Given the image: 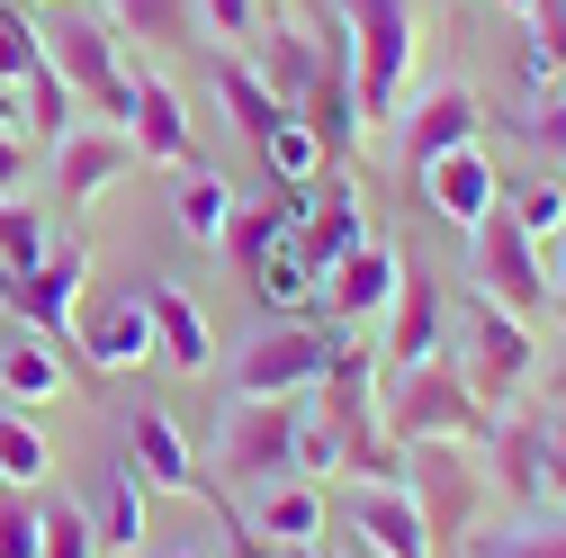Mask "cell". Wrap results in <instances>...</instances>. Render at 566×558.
Returning a JSON list of instances; mask_svg holds the SVG:
<instances>
[{"label": "cell", "mask_w": 566, "mask_h": 558, "mask_svg": "<svg viewBox=\"0 0 566 558\" xmlns=\"http://www.w3.org/2000/svg\"><path fill=\"white\" fill-rule=\"evenodd\" d=\"M476 298H494L504 316H539V307H557V270L539 261V244L504 217V207H494V217L476 226Z\"/></svg>", "instance_id": "cell-8"}, {"label": "cell", "mask_w": 566, "mask_h": 558, "mask_svg": "<svg viewBox=\"0 0 566 558\" xmlns=\"http://www.w3.org/2000/svg\"><path fill=\"white\" fill-rule=\"evenodd\" d=\"M513 126H522V145H539L548 163H566V100H531V108H513Z\"/></svg>", "instance_id": "cell-40"}, {"label": "cell", "mask_w": 566, "mask_h": 558, "mask_svg": "<svg viewBox=\"0 0 566 558\" xmlns=\"http://www.w3.org/2000/svg\"><path fill=\"white\" fill-rule=\"evenodd\" d=\"M126 163H135V135L126 126H73L54 145V198L63 207H91L108 180H126Z\"/></svg>", "instance_id": "cell-12"}, {"label": "cell", "mask_w": 566, "mask_h": 558, "mask_svg": "<svg viewBox=\"0 0 566 558\" xmlns=\"http://www.w3.org/2000/svg\"><path fill=\"white\" fill-rule=\"evenodd\" d=\"M441 324H450L441 279L405 270V279H396V307H387V361H396V370H413V361H441Z\"/></svg>", "instance_id": "cell-17"}, {"label": "cell", "mask_w": 566, "mask_h": 558, "mask_svg": "<svg viewBox=\"0 0 566 558\" xmlns=\"http://www.w3.org/2000/svg\"><path fill=\"white\" fill-rule=\"evenodd\" d=\"M485 442H494V477H504V496L513 505H548V486H539V424H531V414L513 405Z\"/></svg>", "instance_id": "cell-28"}, {"label": "cell", "mask_w": 566, "mask_h": 558, "mask_svg": "<svg viewBox=\"0 0 566 558\" xmlns=\"http://www.w3.org/2000/svg\"><path fill=\"white\" fill-rule=\"evenodd\" d=\"M82 279H91V252L82 244H54L19 289H10V316L28 324V333H73V316H82Z\"/></svg>", "instance_id": "cell-9"}, {"label": "cell", "mask_w": 566, "mask_h": 558, "mask_svg": "<svg viewBox=\"0 0 566 558\" xmlns=\"http://www.w3.org/2000/svg\"><path fill=\"white\" fill-rule=\"evenodd\" d=\"M0 198H28V145H19V126H0Z\"/></svg>", "instance_id": "cell-41"}, {"label": "cell", "mask_w": 566, "mask_h": 558, "mask_svg": "<svg viewBox=\"0 0 566 558\" xmlns=\"http://www.w3.org/2000/svg\"><path fill=\"white\" fill-rule=\"evenodd\" d=\"M217 100H226V117H234V126L252 135V145H261V135L279 126V100L261 91V73H252L243 54H226V63H217Z\"/></svg>", "instance_id": "cell-32"}, {"label": "cell", "mask_w": 566, "mask_h": 558, "mask_svg": "<svg viewBox=\"0 0 566 558\" xmlns=\"http://www.w3.org/2000/svg\"><path fill=\"white\" fill-rule=\"evenodd\" d=\"M0 388H10V405L63 396V361L45 352V333H10V342H0Z\"/></svg>", "instance_id": "cell-29"}, {"label": "cell", "mask_w": 566, "mask_h": 558, "mask_svg": "<svg viewBox=\"0 0 566 558\" xmlns=\"http://www.w3.org/2000/svg\"><path fill=\"white\" fill-rule=\"evenodd\" d=\"M252 73H261V91H270L279 108H306V91H315V73H324V54H315L306 28H261Z\"/></svg>", "instance_id": "cell-22"}, {"label": "cell", "mask_w": 566, "mask_h": 558, "mask_svg": "<svg viewBox=\"0 0 566 558\" xmlns=\"http://www.w3.org/2000/svg\"><path fill=\"white\" fill-rule=\"evenodd\" d=\"M350 558H360V549H350Z\"/></svg>", "instance_id": "cell-50"}, {"label": "cell", "mask_w": 566, "mask_h": 558, "mask_svg": "<svg viewBox=\"0 0 566 558\" xmlns=\"http://www.w3.org/2000/svg\"><path fill=\"white\" fill-rule=\"evenodd\" d=\"M171 226H180V244H226V226H234V180H217V172H189V163H180Z\"/></svg>", "instance_id": "cell-25"}, {"label": "cell", "mask_w": 566, "mask_h": 558, "mask_svg": "<svg viewBox=\"0 0 566 558\" xmlns=\"http://www.w3.org/2000/svg\"><path fill=\"white\" fill-rule=\"evenodd\" d=\"M557 405H566V370H557Z\"/></svg>", "instance_id": "cell-46"}, {"label": "cell", "mask_w": 566, "mask_h": 558, "mask_svg": "<svg viewBox=\"0 0 566 558\" xmlns=\"http://www.w3.org/2000/svg\"><path fill=\"white\" fill-rule=\"evenodd\" d=\"M45 10H54V0H45Z\"/></svg>", "instance_id": "cell-49"}, {"label": "cell", "mask_w": 566, "mask_h": 558, "mask_svg": "<svg viewBox=\"0 0 566 558\" xmlns=\"http://www.w3.org/2000/svg\"><path fill=\"white\" fill-rule=\"evenodd\" d=\"M350 244H369V226H360V189H350L342 172H324L315 198H306V217H297V252H306L315 270H333Z\"/></svg>", "instance_id": "cell-19"}, {"label": "cell", "mask_w": 566, "mask_h": 558, "mask_svg": "<svg viewBox=\"0 0 566 558\" xmlns=\"http://www.w3.org/2000/svg\"><path fill=\"white\" fill-rule=\"evenodd\" d=\"M324 486L315 477H270V496L252 505V540L261 549H315L324 540Z\"/></svg>", "instance_id": "cell-21"}, {"label": "cell", "mask_w": 566, "mask_h": 558, "mask_svg": "<svg viewBox=\"0 0 566 558\" xmlns=\"http://www.w3.org/2000/svg\"><path fill=\"white\" fill-rule=\"evenodd\" d=\"M145 558H198V549H145Z\"/></svg>", "instance_id": "cell-43"}, {"label": "cell", "mask_w": 566, "mask_h": 558, "mask_svg": "<svg viewBox=\"0 0 566 558\" xmlns=\"http://www.w3.org/2000/svg\"><path fill=\"white\" fill-rule=\"evenodd\" d=\"M126 135L154 163H189V108H180V91L163 73H126Z\"/></svg>", "instance_id": "cell-18"}, {"label": "cell", "mask_w": 566, "mask_h": 558, "mask_svg": "<svg viewBox=\"0 0 566 558\" xmlns=\"http://www.w3.org/2000/svg\"><path fill=\"white\" fill-rule=\"evenodd\" d=\"M261 163H270V180L279 189H306V180H324V135H315V117L306 108H279V126L261 135Z\"/></svg>", "instance_id": "cell-24"}, {"label": "cell", "mask_w": 566, "mask_h": 558, "mask_svg": "<svg viewBox=\"0 0 566 558\" xmlns=\"http://www.w3.org/2000/svg\"><path fill=\"white\" fill-rule=\"evenodd\" d=\"M261 10H270V0H261Z\"/></svg>", "instance_id": "cell-51"}, {"label": "cell", "mask_w": 566, "mask_h": 558, "mask_svg": "<svg viewBox=\"0 0 566 558\" xmlns=\"http://www.w3.org/2000/svg\"><path fill=\"white\" fill-rule=\"evenodd\" d=\"M413 180H422V198H432V207H441L450 226H468V235H476V226L494 217V198H504V172H494V163H485L476 145L441 154L432 172H413Z\"/></svg>", "instance_id": "cell-15"}, {"label": "cell", "mask_w": 566, "mask_h": 558, "mask_svg": "<svg viewBox=\"0 0 566 558\" xmlns=\"http://www.w3.org/2000/svg\"><path fill=\"white\" fill-rule=\"evenodd\" d=\"M531 424H539V486H548V505H566V405H531Z\"/></svg>", "instance_id": "cell-37"}, {"label": "cell", "mask_w": 566, "mask_h": 558, "mask_svg": "<svg viewBox=\"0 0 566 558\" xmlns=\"http://www.w3.org/2000/svg\"><path fill=\"white\" fill-rule=\"evenodd\" d=\"M145 316H154V361L163 370H180V379H198L207 361H217V333H207V316H198V298L189 289H145Z\"/></svg>", "instance_id": "cell-20"}, {"label": "cell", "mask_w": 566, "mask_h": 558, "mask_svg": "<svg viewBox=\"0 0 566 558\" xmlns=\"http://www.w3.org/2000/svg\"><path fill=\"white\" fill-rule=\"evenodd\" d=\"M504 10H531V0H504Z\"/></svg>", "instance_id": "cell-47"}, {"label": "cell", "mask_w": 566, "mask_h": 558, "mask_svg": "<svg viewBox=\"0 0 566 558\" xmlns=\"http://www.w3.org/2000/svg\"><path fill=\"white\" fill-rule=\"evenodd\" d=\"M476 117H485V108H476V91H459V82L405 100V172H432L441 154L476 145Z\"/></svg>", "instance_id": "cell-10"}, {"label": "cell", "mask_w": 566, "mask_h": 558, "mask_svg": "<svg viewBox=\"0 0 566 558\" xmlns=\"http://www.w3.org/2000/svg\"><path fill=\"white\" fill-rule=\"evenodd\" d=\"M36 558H99L91 505H73V496H54V505H45V549H36Z\"/></svg>", "instance_id": "cell-35"}, {"label": "cell", "mask_w": 566, "mask_h": 558, "mask_svg": "<svg viewBox=\"0 0 566 558\" xmlns=\"http://www.w3.org/2000/svg\"><path fill=\"white\" fill-rule=\"evenodd\" d=\"M557 307H566V261H557Z\"/></svg>", "instance_id": "cell-44"}, {"label": "cell", "mask_w": 566, "mask_h": 558, "mask_svg": "<svg viewBox=\"0 0 566 558\" xmlns=\"http://www.w3.org/2000/svg\"><path fill=\"white\" fill-rule=\"evenodd\" d=\"M350 37V108L360 126H396L413 100V0H333Z\"/></svg>", "instance_id": "cell-1"}, {"label": "cell", "mask_w": 566, "mask_h": 558, "mask_svg": "<svg viewBox=\"0 0 566 558\" xmlns=\"http://www.w3.org/2000/svg\"><path fill=\"white\" fill-rule=\"evenodd\" d=\"M36 37H45V54H54L63 91L91 100L99 126H126V73H135V63H117V37H108L99 19H82V10H45Z\"/></svg>", "instance_id": "cell-4"}, {"label": "cell", "mask_w": 566, "mask_h": 558, "mask_svg": "<svg viewBox=\"0 0 566 558\" xmlns=\"http://www.w3.org/2000/svg\"><path fill=\"white\" fill-rule=\"evenodd\" d=\"M36 549H45V505L0 486V558H36Z\"/></svg>", "instance_id": "cell-38"}, {"label": "cell", "mask_w": 566, "mask_h": 558, "mask_svg": "<svg viewBox=\"0 0 566 558\" xmlns=\"http://www.w3.org/2000/svg\"><path fill=\"white\" fill-rule=\"evenodd\" d=\"M459 333H468L459 379L476 388V405H485V414L522 405V388L539 379V342H531V324H522V316H504L494 298H468V307H459Z\"/></svg>", "instance_id": "cell-3"}, {"label": "cell", "mask_w": 566, "mask_h": 558, "mask_svg": "<svg viewBox=\"0 0 566 558\" xmlns=\"http://www.w3.org/2000/svg\"><path fill=\"white\" fill-rule=\"evenodd\" d=\"M189 10H198V37H217L226 54H234V45H252V37L270 28L261 0H189Z\"/></svg>", "instance_id": "cell-34"}, {"label": "cell", "mask_w": 566, "mask_h": 558, "mask_svg": "<svg viewBox=\"0 0 566 558\" xmlns=\"http://www.w3.org/2000/svg\"><path fill=\"white\" fill-rule=\"evenodd\" d=\"M0 19H10V0H0Z\"/></svg>", "instance_id": "cell-48"}, {"label": "cell", "mask_w": 566, "mask_h": 558, "mask_svg": "<svg viewBox=\"0 0 566 558\" xmlns=\"http://www.w3.org/2000/svg\"><path fill=\"white\" fill-rule=\"evenodd\" d=\"M476 558H566V523H522V531H494V540H476Z\"/></svg>", "instance_id": "cell-39"}, {"label": "cell", "mask_w": 566, "mask_h": 558, "mask_svg": "<svg viewBox=\"0 0 566 558\" xmlns=\"http://www.w3.org/2000/svg\"><path fill=\"white\" fill-rule=\"evenodd\" d=\"M324 361H333V342H324L315 324H270V333H252L243 352H234L226 405H252V396H315Z\"/></svg>", "instance_id": "cell-6"}, {"label": "cell", "mask_w": 566, "mask_h": 558, "mask_svg": "<svg viewBox=\"0 0 566 558\" xmlns=\"http://www.w3.org/2000/svg\"><path fill=\"white\" fill-rule=\"evenodd\" d=\"M279 558H315V549H279Z\"/></svg>", "instance_id": "cell-45"}, {"label": "cell", "mask_w": 566, "mask_h": 558, "mask_svg": "<svg viewBox=\"0 0 566 558\" xmlns=\"http://www.w3.org/2000/svg\"><path fill=\"white\" fill-rule=\"evenodd\" d=\"M252 289H261V307H270V316L306 324V307L324 298V270H315V261L297 252V235H289V244H270V252L252 261Z\"/></svg>", "instance_id": "cell-23"}, {"label": "cell", "mask_w": 566, "mask_h": 558, "mask_svg": "<svg viewBox=\"0 0 566 558\" xmlns=\"http://www.w3.org/2000/svg\"><path fill=\"white\" fill-rule=\"evenodd\" d=\"M494 433V414L476 405V388L459 379V361H413L396 370L387 388V442H485Z\"/></svg>", "instance_id": "cell-2"}, {"label": "cell", "mask_w": 566, "mask_h": 558, "mask_svg": "<svg viewBox=\"0 0 566 558\" xmlns=\"http://www.w3.org/2000/svg\"><path fill=\"white\" fill-rule=\"evenodd\" d=\"M45 468H54L45 433L28 424V405H10V414H0V486H36Z\"/></svg>", "instance_id": "cell-33"}, {"label": "cell", "mask_w": 566, "mask_h": 558, "mask_svg": "<svg viewBox=\"0 0 566 558\" xmlns=\"http://www.w3.org/2000/svg\"><path fill=\"white\" fill-rule=\"evenodd\" d=\"M342 514H350V549H360V558H432L422 514H413L405 486H360Z\"/></svg>", "instance_id": "cell-14"}, {"label": "cell", "mask_w": 566, "mask_h": 558, "mask_svg": "<svg viewBox=\"0 0 566 558\" xmlns=\"http://www.w3.org/2000/svg\"><path fill=\"white\" fill-rule=\"evenodd\" d=\"M145 496H154V486L135 477V468H117V477L99 486V514H91V531H99V549H126V558H145V549H154V523H145Z\"/></svg>", "instance_id": "cell-26"}, {"label": "cell", "mask_w": 566, "mask_h": 558, "mask_svg": "<svg viewBox=\"0 0 566 558\" xmlns=\"http://www.w3.org/2000/svg\"><path fill=\"white\" fill-rule=\"evenodd\" d=\"M494 207H504V217H513L531 244H557V235H566V180H548V172L504 180V198H494Z\"/></svg>", "instance_id": "cell-31"}, {"label": "cell", "mask_w": 566, "mask_h": 558, "mask_svg": "<svg viewBox=\"0 0 566 558\" xmlns=\"http://www.w3.org/2000/svg\"><path fill=\"white\" fill-rule=\"evenodd\" d=\"M0 126H19V135H28V100H19L10 82H0Z\"/></svg>", "instance_id": "cell-42"}, {"label": "cell", "mask_w": 566, "mask_h": 558, "mask_svg": "<svg viewBox=\"0 0 566 558\" xmlns=\"http://www.w3.org/2000/svg\"><path fill=\"white\" fill-rule=\"evenodd\" d=\"M522 45L566 82V0H531V10H522Z\"/></svg>", "instance_id": "cell-36"}, {"label": "cell", "mask_w": 566, "mask_h": 558, "mask_svg": "<svg viewBox=\"0 0 566 558\" xmlns=\"http://www.w3.org/2000/svg\"><path fill=\"white\" fill-rule=\"evenodd\" d=\"M126 459H135V477L145 486H163V496H198V451H189V433L171 424L163 405H135L126 414Z\"/></svg>", "instance_id": "cell-13"}, {"label": "cell", "mask_w": 566, "mask_h": 558, "mask_svg": "<svg viewBox=\"0 0 566 558\" xmlns=\"http://www.w3.org/2000/svg\"><path fill=\"white\" fill-rule=\"evenodd\" d=\"M73 342L99 370H145L154 361V316H145V298H99V307L73 316Z\"/></svg>", "instance_id": "cell-16"}, {"label": "cell", "mask_w": 566, "mask_h": 558, "mask_svg": "<svg viewBox=\"0 0 566 558\" xmlns=\"http://www.w3.org/2000/svg\"><path fill=\"white\" fill-rule=\"evenodd\" d=\"M405 496H413V514H422L432 558H441L450 540H468V531H476V496H485L468 442H413V451H405Z\"/></svg>", "instance_id": "cell-5"}, {"label": "cell", "mask_w": 566, "mask_h": 558, "mask_svg": "<svg viewBox=\"0 0 566 558\" xmlns=\"http://www.w3.org/2000/svg\"><path fill=\"white\" fill-rule=\"evenodd\" d=\"M396 279H405L396 244H350V252L324 270V307H333L342 324H378V316L396 307Z\"/></svg>", "instance_id": "cell-11"}, {"label": "cell", "mask_w": 566, "mask_h": 558, "mask_svg": "<svg viewBox=\"0 0 566 558\" xmlns=\"http://www.w3.org/2000/svg\"><path fill=\"white\" fill-rule=\"evenodd\" d=\"M108 19L135 37V45H154V54H180L198 37V10L189 0H108Z\"/></svg>", "instance_id": "cell-30"}, {"label": "cell", "mask_w": 566, "mask_h": 558, "mask_svg": "<svg viewBox=\"0 0 566 558\" xmlns=\"http://www.w3.org/2000/svg\"><path fill=\"white\" fill-rule=\"evenodd\" d=\"M297 217H306V189H270V198H252V207H234V226H226V252L252 270L270 244H289L297 235Z\"/></svg>", "instance_id": "cell-27"}, {"label": "cell", "mask_w": 566, "mask_h": 558, "mask_svg": "<svg viewBox=\"0 0 566 558\" xmlns=\"http://www.w3.org/2000/svg\"><path fill=\"white\" fill-rule=\"evenodd\" d=\"M297 433H306V396H252V405H226V477L243 486H270V477H289L297 468Z\"/></svg>", "instance_id": "cell-7"}]
</instances>
